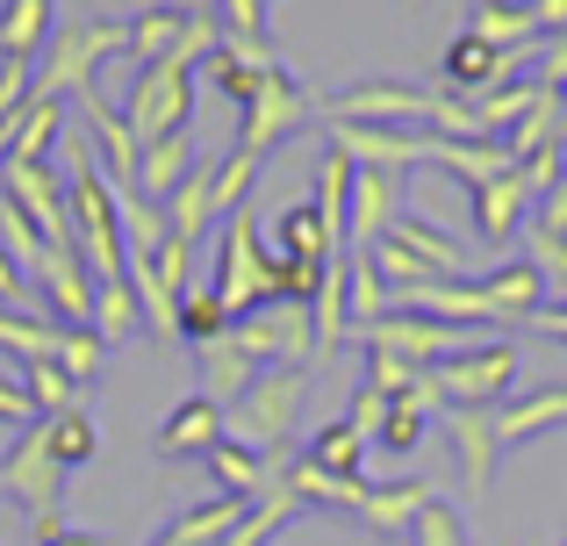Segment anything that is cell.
Here are the masks:
<instances>
[{"label": "cell", "mask_w": 567, "mask_h": 546, "mask_svg": "<svg viewBox=\"0 0 567 546\" xmlns=\"http://www.w3.org/2000/svg\"><path fill=\"white\" fill-rule=\"evenodd\" d=\"M302 395H309V367H259V381H251V389L237 395L230 410H223V439H237V446L280 461V446H288V432H295V410H302Z\"/></svg>", "instance_id": "1"}, {"label": "cell", "mask_w": 567, "mask_h": 546, "mask_svg": "<svg viewBox=\"0 0 567 546\" xmlns=\"http://www.w3.org/2000/svg\"><path fill=\"white\" fill-rule=\"evenodd\" d=\"M216 302H223V317H251L259 302H274V253L259 245V216L251 209H237V216H223V245H216Z\"/></svg>", "instance_id": "2"}, {"label": "cell", "mask_w": 567, "mask_h": 546, "mask_svg": "<svg viewBox=\"0 0 567 546\" xmlns=\"http://www.w3.org/2000/svg\"><path fill=\"white\" fill-rule=\"evenodd\" d=\"M517 381V346L511 338H488V346H460L431 367V395L439 410H496L503 389Z\"/></svg>", "instance_id": "3"}, {"label": "cell", "mask_w": 567, "mask_h": 546, "mask_svg": "<svg viewBox=\"0 0 567 546\" xmlns=\"http://www.w3.org/2000/svg\"><path fill=\"white\" fill-rule=\"evenodd\" d=\"M230 338H237V352L259 360V367H309L317 360V323H309L302 302H259L251 317L230 323Z\"/></svg>", "instance_id": "4"}, {"label": "cell", "mask_w": 567, "mask_h": 546, "mask_svg": "<svg viewBox=\"0 0 567 546\" xmlns=\"http://www.w3.org/2000/svg\"><path fill=\"white\" fill-rule=\"evenodd\" d=\"M115 51H130V29H109V22L65 29V37L51 43V65L37 72V94L43 101H58V94H94V72L109 65Z\"/></svg>", "instance_id": "5"}, {"label": "cell", "mask_w": 567, "mask_h": 546, "mask_svg": "<svg viewBox=\"0 0 567 546\" xmlns=\"http://www.w3.org/2000/svg\"><path fill=\"white\" fill-rule=\"evenodd\" d=\"M309 115H317V101L302 94V80H288V65H274L259 86H251V101H245V137H237V152L266 158L288 130H302Z\"/></svg>", "instance_id": "6"}, {"label": "cell", "mask_w": 567, "mask_h": 546, "mask_svg": "<svg viewBox=\"0 0 567 546\" xmlns=\"http://www.w3.org/2000/svg\"><path fill=\"white\" fill-rule=\"evenodd\" d=\"M323 123H439V94H424V86H395V80H374V86H352V94L323 101Z\"/></svg>", "instance_id": "7"}, {"label": "cell", "mask_w": 567, "mask_h": 546, "mask_svg": "<svg viewBox=\"0 0 567 546\" xmlns=\"http://www.w3.org/2000/svg\"><path fill=\"white\" fill-rule=\"evenodd\" d=\"M0 490H8L29 518H51V511H58V496H65V467L51 461L43 432H22L8 453H0Z\"/></svg>", "instance_id": "8"}, {"label": "cell", "mask_w": 567, "mask_h": 546, "mask_svg": "<svg viewBox=\"0 0 567 546\" xmlns=\"http://www.w3.org/2000/svg\"><path fill=\"white\" fill-rule=\"evenodd\" d=\"M360 338H367V352H388V360H410V367H439L445 352H460L453 323H439V317H410V309H388V317L360 323Z\"/></svg>", "instance_id": "9"}, {"label": "cell", "mask_w": 567, "mask_h": 546, "mask_svg": "<svg viewBox=\"0 0 567 546\" xmlns=\"http://www.w3.org/2000/svg\"><path fill=\"white\" fill-rule=\"evenodd\" d=\"M395 202H402V173H381V166H352V202H346V245L352 253H374L395 224Z\"/></svg>", "instance_id": "10"}, {"label": "cell", "mask_w": 567, "mask_h": 546, "mask_svg": "<svg viewBox=\"0 0 567 546\" xmlns=\"http://www.w3.org/2000/svg\"><path fill=\"white\" fill-rule=\"evenodd\" d=\"M0 195L43 230V245H72V209H65V187H58L51 166H0Z\"/></svg>", "instance_id": "11"}, {"label": "cell", "mask_w": 567, "mask_h": 546, "mask_svg": "<svg viewBox=\"0 0 567 546\" xmlns=\"http://www.w3.org/2000/svg\"><path fill=\"white\" fill-rule=\"evenodd\" d=\"M331 152L346 158V166H381V173L424 166V137H410V130H374V123H331Z\"/></svg>", "instance_id": "12"}, {"label": "cell", "mask_w": 567, "mask_h": 546, "mask_svg": "<svg viewBox=\"0 0 567 546\" xmlns=\"http://www.w3.org/2000/svg\"><path fill=\"white\" fill-rule=\"evenodd\" d=\"M525 65V51H496V43H482L474 29H460L453 43H445V86H460V94H488V86H503L511 72Z\"/></svg>", "instance_id": "13"}, {"label": "cell", "mask_w": 567, "mask_h": 546, "mask_svg": "<svg viewBox=\"0 0 567 546\" xmlns=\"http://www.w3.org/2000/svg\"><path fill=\"white\" fill-rule=\"evenodd\" d=\"M58 137H65V109L37 94L8 130H0V166H51V144Z\"/></svg>", "instance_id": "14"}, {"label": "cell", "mask_w": 567, "mask_h": 546, "mask_svg": "<svg viewBox=\"0 0 567 546\" xmlns=\"http://www.w3.org/2000/svg\"><path fill=\"white\" fill-rule=\"evenodd\" d=\"M445 432H453V453H460V475H467V496H488V482H496V424H488V410H439Z\"/></svg>", "instance_id": "15"}, {"label": "cell", "mask_w": 567, "mask_h": 546, "mask_svg": "<svg viewBox=\"0 0 567 546\" xmlns=\"http://www.w3.org/2000/svg\"><path fill=\"white\" fill-rule=\"evenodd\" d=\"M208 475H216V490L237 496V504H266V496L280 490V461H266V453L237 446V439H223V446L208 453Z\"/></svg>", "instance_id": "16"}, {"label": "cell", "mask_w": 567, "mask_h": 546, "mask_svg": "<svg viewBox=\"0 0 567 546\" xmlns=\"http://www.w3.org/2000/svg\"><path fill=\"white\" fill-rule=\"evenodd\" d=\"M467 202H474V230H482L488 245H503L517 224H525V202H532V187H525V173H496V181H482V187H467Z\"/></svg>", "instance_id": "17"}, {"label": "cell", "mask_w": 567, "mask_h": 546, "mask_svg": "<svg viewBox=\"0 0 567 546\" xmlns=\"http://www.w3.org/2000/svg\"><path fill=\"white\" fill-rule=\"evenodd\" d=\"M216 446H223V403H208V395H194V403H181L158 424V453L166 461H194V453H216Z\"/></svg>", "instance_id": "18"}, {"label": "cell", "mask_w": 567, "mask_h": 546, "mask_svg": "<svg viewBox=\"0 0 567 546\" xmlns=\"http://www.w3.org/2000/svg\"><path fill=\"white\" fill-rule=\"evenodd\" d=\"M474 288L496 302V317H503V323H525L532 309H546V274L532 267V259H503V267H496V274H482Z\"/></svg>", "instance_id": "19"}, {"label": "cell", "mask_w": 567, "mask_h": 546, "mask_svg": "<svg viewBox=\"0 0 567 546\" xmlns=\"http://www.w3.org/2000/svg\"><path fill=\"white\" fill-rule=\"evenodd\" d=\"M274 245H280V259H302V267H331V259H346V245L323 230L317 202H295V209L274 224Z\"/></svg>", "instance_id": "20"}, {"label": "cell", "mask_w": 567, "mask_h": 546, "mask_svg": "<svg viewBox=\"0 0 567 546\" xmlns=\"http://www.w3.org/2000/svg\"><path fill=\"white\" fill-rule=\"evenodd\" d=\"M488 424H496V446H525V439L567 424V389H539L525 403H503V410H488Z\"/></svg>", "instance_id": "21"}, {"label": "cell", "mask_w": 567, "mask_h": 546, "mask_svg": "<svg viewBox=\"0 0 567 546\" xmlns=\"http://www.w3.org/2000/svg\"><path fill=\"white\" fill-rule=\"evenodd\" d=\"M51 37V0H0V65H37Z\"/></svg>", "instance_id": "22"}, {"label": "cell", "mask_w": 567, "mask_h": 546, "mask_svg": "<svg viewBox=\"0 0 567 546\" xmlns=\"http://www.w3.org/2000/svg\"><path fill=\"white\" fill-rule=\"evenodd\" d=\"M431 410H439V395H431V367H424V381H416L410 395H395V403H388V418H381V439H374V446H381V453H416V446H424Z\"/></svg>", "instance_id": "23"}, {"label": "cell", "mask_w": 567, "mask_h": 546, "mask_svg": "<svg viewBox=\"0 0 567 546\" xmlns=\"http://www.w3.org/2000/svg\"><path fill=\"white\" fill-rule=\"evenodd\" d=\"M431 482H381V490H367V504H360V518L374 525V533H410L416 525V511L431 504Z\"/></svg>", "instance_id": "24"}, {"label": "cell", "mask_w": 567, "mask_h": 546, "mask_svg": "<svg viewBox=\"0 0 567 546\" xmlns=\"http://www.w3.org/2000/svg\"><path fill=\"white\" fill-rule=\"evenodd\" d=\"M202 374H208V403H237V395L259 381V360H245L237 338L223 331V338H208V346H202Z\"/></svg>", "instance_id": "25"}, {"label": "cell", "mask_w": 567, "mask_h": 546, "mask_svg": "<svg viewBox=\"0 0 567 546\" xmlns=\"http://www.w3.org/2000/svg\"><path fill=\"white\" fill-rule=\"evenodd\" d=\"M37 432H43V446H51V461L65 467H86L101 453V432H94V418L86 410H58V418H37Z\"/></svg>", "instance_id": "26"}, {"label": "cell", "mask_w": 567, "mask_h": 546, "mask_svg": "<svg viewBox=\"0 0 567 546\" xmlns=\"http://www.w3.org/2000/svg\"><path fill=\"white\" fill-rule=\"evenodd\" d=\"M467 29L482 43H496V51H532V43H539V22H532V8H517V0H482Z\"/></svg>", "instance_id": "27"}, {"label": "cell", "mask_w": 567, "mask_h": 546, "mask_svg": "<svg viewBox=\"0 0 567 546\" xmlns=\"http://www.w3.org/2000/svg\"><path fill=\"white\" fill-rule=\"evenodd\" d=\"M137 323H144V309H137L130 274H123V280H94V317H86V331H94L101 346H115V338H130Z\"/></svg>", "instance_id": "28"}, {"label": "cell", "mask_w": 567, "mask_h": 546, "mask_svg": "<svg viewBox=\"0 0 567 546\" xmlns=\"http://www.w3.org/2000/svg\"><path fill=\"white\" fill-rule=\"evenodd\" d=\"M309 467H323V475H346V482H360V461H367V432L352 418H338V424H323L317 432V446L302 453Z\"/></svg>", "instance_id": "29"}, {"label": "cell", "mask_w": 567, "mask_h": 546, "mask_svg": "<svg viewBox=\"0 0 567 546\" xmlns=\"http://www.w3.org/2000/svg\"><path fill=\"white\" fill-rule=\"evenodd\" d=\"M130 58H137V65H158V58L173 51V43L187 37V14H173V8H158V14H130Z\"/></svg>", "instance_id": "30"}, {"label": "cell", "mask_w": 567, "mask_h": 546, "mask_svg": "<svg viewBox=\"0 0 567 546\" xmlns=\"http://www.w3.org/2000/svg\"><path fill=\"white\" fill-rule=\"evenodd\" d=\"M0 346L14 352V360H58V317H8L0 309Z\"/></svg>", "instance_id": "31"}, {"label": "cell", "mask_w": 567, "mask_h": 546, "mask_svg": "<svg viewBox=\"0 0 567 546\" xmlns=\"http://www.w3.org/2000/svg\"><path fill=\"white\" fill-rule=\"evenodd\" d=\"M0 253H8L22 274H37V267H43V253H51V245H43V230L29 224V216L14 209L8 195H0Z\"/></svg>", "instance_id": "32"}, {"label": "cell", "mask_w": 567, "mask_h": 546, "mask_svg": "<svg viewBox=\"0 0 567 546\" xmlns=\"http://www.w3.org/2000/svg\"><path fill=\"white\" fill-rule=\"evenodd\" d=\"M22 389H29V403H37V418H58V410H72V389H80V381H72L58 360H29Z\"/></svg>", "instance_id": "33"}, {"label": "cell", "mask_w": 567, "mask_h": 546, "mask_svg": "<svg viewBox=\"0 0 567 546\" xmlns=\"http://www.w3.org/2000/svg\"><path fill=\"white\" fill-rule=\"evenodd\" d=\"M101 360H109V346H101L86 323H58V367H65L72 381H94Z\"/></svg>", "instance_id": "34"}, {"label": "cell", "mask_w": 567, "mask_h": 546, "mask_svg": "<svg viewBox=\"0 0 567 546\" xmlns=\"http://www.w3.org/2000/svg\"><path fill=\"white\" fill-rule=\"evenodd\" d=\"M223 331H230V317H223L216 288H187V295H181V338L208 346V338H223Z\"/></svg>", "instance_id": "35"}, {"label": "cell", "mask_w": 567, "mask_h": 546, "mask_svg": "<svg viewBox=\"0 0 567 546\" xmlns=\"http://www.w3.org/2000/svg\"><path fill=\"white\" fill-rule=\"evenodd\" d=\"M410 539L416 546H460V511L445 504V496H431L424 511H416V525H410Z\"/></svg>", "instance_id": "36"}, {"label": "cell", "mask_w": 567, "mask_h": 546, "mask_svg": "<svg viewBox=\"0 0 567 546\" xmlns=\"http://www.w3.org/2000/svg\"><path fill=\"white\" fill-rule=\"evenodd\" d=\"M223 43H245V51H266V22H259V0H223Z\"/></svg>", "instance_id": "37"}, {"label": "cell", "mask_w": 567, "mask_h": 546, "mask_svg": "<svg viewBox=\"0 0 567 546\" xmlns=\"http://www.w3.org/2000/svg\"><path fill=\"white\" fill-rule=\"evenodd\" d=\"M532 267H539L546 280H560V288H567V238H546V230H532Z\"/></svg>", "instance_id": "38"}, {"label": "cell", "mask_w": 567, "mask_h": 546, "mask_svg": "<svg viewBox=\"0 0 567 546\" xmlns=\"http://www.w3.org/2000/svg\"><path fill=\"white\" fill-rule=\"evenodd\" d=\"M532 230H546V238H567V173L539 195V224H532Z\"/></svg>", "instance_id": "39"}, {"label": "cell", "mask_w": 567, "mask_h": 546, "mask_svg": "<svg viewBox=\"0 0 567 546\" xmlns=\"http://www.w3.org/2000/svg\"><path fill=\"white\" fill-rule=\"evenodd\" d=\"M381 418H388V395L381 389H360V395H352V424L367 432V446L381 439Z\"/></svg>", "instance_id": "40"}, {"label": "cell", "mask_w": 567, "mask_h": 546, "mask_svg": "<svg viewBox=\"0 0 567 546\" xmlns=\"http://www.w3.org/2000/svg\"><path fill=\"white\" fill-rule=\"evenodd\" d=\"M532 80H539V86H554V94L567 86V29H560V37L539 51V72H532Z\"/></svg>", "instance_id": "41"}, {"label": "cell", "mask_w": 567, "mask_h": 546, "mask_svg": "<svg viewBox=\"0 0 567 546\" xmlns=\"http://www.w3.org/2000/svg\"><path fill=\"white\" fill-rule=\"evenodd\" d=\"M37 418V403H29L22 381H0V424H29Z\"/></svg>", "instance_id": "42"}, {"label": "cell", "mask_w": 567, "mask_h": 546, "mask_svg": "<svg viewBox=\"0 0 567 546\" xmlns=\"http://www.w3.org/2000/svg\"><path fill=\"white\" fill-rule=\"evenodd\" d=\"M14 295H22V267L0 253V302H14Z\"/></svg>", "instance_id": "43"}, {"label": "cell", "mask_w": 567, "mask_h": 546, "mask_svg": "<svg viewBox=\"0 0 567 546\" xmlns=\"http://www.w3.org/2000/svg\"><path fill=\"white\" fill-rule=\"evenodd\" d=\"M58 546H109V539H58Z\"/></svg>", "instance_id": "44"}, {"label": "cell", "mask_w": 567, "mask_h": 546, "mask_svg": "<svg viewBox=\"0 0 567 546\" xmlns=\"http://www.w3.org/2000/svg\"><path fill=\"white\" fill-rule=\"evenodd\" d=\"M560 123H567V86H560Z\"/></svg>", "instance_id": "45"}, {"label": "cell", "mask_w": 567, "mask_h": 546, "mask_svg": "<svg viewBox=\"0 0 567 546\" xmlns=\"http://www.w3.org/2000/svg\"><path fill=\"white\" fill-rule=\"evenodd\" d=\"M517 8H532V0H517Z\"/></svg>", "instance_id": "46"}]
</instances>
